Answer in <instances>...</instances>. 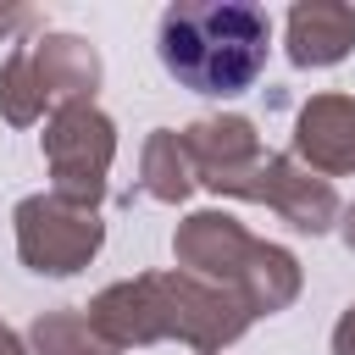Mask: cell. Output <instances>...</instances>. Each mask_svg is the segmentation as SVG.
<instances>
[{"label": "cell", "instance_id": "cell-1", "mask_svg": "<svg viewBox=\"0 0 355 355\" xmlns=\"http://www.w3.org/2000/svg\"><path fill=\"white\" fill-rule=\"evenodd\" d=\"M266 11L239 6V0H200V6H172L161 17V67L194 89V94H239L261 78L266 67Z\"/></svg>", "mask_w": 355, "mask_h": 355}]
</instances>
